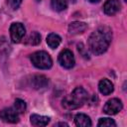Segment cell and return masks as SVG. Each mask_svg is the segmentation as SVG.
Wrapping results in <instances>:
<instances>
[{"label": "cell", "mask_w": 127, "mask_h": 127, "mask_svg": "<svg viewBox=\"0 0 127 127\" xmlns=\"http://www.w3.org/2000/svg\"><path fill=\"white\" fill-rule=\"evenodd\" d=\"M26 108H27V105H26V102L20 98L16 99L15 102H14V109L19 113V114H22L26 111Z\"/></svg>", "instance_id": "obj_17"}, {"label": "cell", "mask_w": 127, "mask_h": 127, "mask_svg": "<svg viewBox=\"0 0 127 127\" xmlns=\"http://www.w3.org/2000/svg\"><path fill=\"white\" fill-rule=\"evenodd\" d=\"M88 98L87 91L82 87H75L73 91L63 100V106L67 110H73L81 107Z\"/></svg>", "instance_id": "obj_2"}, {"label": "cell", "mask_w": 127, "mask_h": 127, "mask_svg": "<svg viewBox=\"0 0 127 127\" xmlns=\"http://www.w3.org/2000/svg\"><path fill=\"white\" fill-rule=\"evenodd\" d=\"M26 29L22 23L16 22L10 26V37L13 43H20L23 37L25 36Z\"/></svg>", "instance_id": "obj_5"}, {"label": "cell", "mask_w": 127, "mask_h": 127, "mask_svg": "<svg viewBox=\"0 0 127 127\" xmlns=\"http://www.w3.org/2000/svg\"><path fill=\"white\" fill-rule=\"evenodd\" d=\"M7 3L9 4V6L12 8V9H17L21 3H22V0H7Z\"/></svg>", "instance_id": "obj_19"}, {"label": "cell", "mask_w": 127, "mask_h": 127, "mask_svg": "<svg viewBox=\"0 0 127 127\" xmlns=\"http://www.w3.org/2000/svg\"><path fill=\"white\" fill-rule=\"evenodd\" d=\"M51 5L55 11L61 12L66 9L67 0H51Z\"/></svg>", "instance_id": "obj_15"}, {"label": "cell", "mask_w": 127, "mask_h": 127, "mask_svg": "<svg viewBox=\"0 0 127 127\" xmlns=\"http://www.w3.org/2000/svg\"><path fill=\"white\" fill-rule=\"evenodd\" d=\"M74 123L79 127H89L92 125L90 118L84 113H77L74 116Z\"/></svg>", "instance_id": "obj_13"}, {"label": "cell", "mask_w": 127, "mask_h": 127, "mask_svg": "<svg viewBox=\"0 0 127 127\" xmlns=\"http://www.w3.org/2000/svg\"><path fill=\"white\" fill-rule=\"evenodd\" d=\"M121 8L119 0H107L103 5V11L108 16L115 15Z\"/></svg>", "instance_id": "obj_8"}, {"label": "cell", "mask_w": 127, "mask_h": 127, "mask_svg": "<svg viewBox=\"0 0 127 127\" xmlns=\"http://www.w3.org/2000/svg\"><path fill=\"white\" fill-rule=\"evenodd\" d=\"M49 84V80L45 75L37 74L32 76L31 78V85L34 89H42L47 87Z\"/></svg>", "instance_id": "obj_9"}, {"label": "cell", "mask_w": 127, "mask_h": 127, "mask_svg": "<svg viewBox=\"0 0 127 127\" xmlns=\"http://www.w3.org/2000/svg\"><path fill=\"white\" fill-rule=\"evenodd\" d=\"M86 28H87V25H86L84 22L74 21V22H71V23L68 25V33H69L70 35L80 34V33L84 32Z\"/></svg>", "instance_id": "obj_11"}, {"label": "cell", "mask_w": 127, "mask_h": 127, "mask_svg": "<svg viewBox=\"0 0 127 127\" xmlns=\"http://www.w3.org/2000/svg\"><path fill=\"white\" fill-rule=\"evenodd\" d=\"M57 126H68V124L67 123H65V122H60V123H58V124H56Z\"/></svg>", "instance_id": "obj_20"}, {"label": "cell", "mask_w": 127, "mask_h": 127, "mask_svg": "<svg viewBox=\"0 0 127 127\" xmlns=\"http://www.w3.org/2000/svg\"><path fill=\"white\" fill-rule=\"evenodd\" d=\"M40 43H41V35L38 32H32L26 40V44L31 46H36L39 45Z\"/></svg>", "instance_id": "obj_16"}, {"label": "cell", "mask_w": 127, "mask_h": 127, "mask_svg": "<svg viewBox=\"0 0 127 127\" xmlns=\"http://www.w3.org/2000/svg\"><path fill=\"white\" fill-rule=\"evenodd\" d=\"M123 108L122 101L119 98H111L109 99L103 106V112L108 115H115Z\"/></svg>", "instance_id": "obj_6"}, {"label": "cell", "mask_w": 127, "mask_h": 127, "mask_svg": "<svg viewBox=\"0 0 127 127\" xmlns=\"http://www.w3.org/2000/svg\"><path fill=\"white\" fill-rule=\"evenodd\" d=\"M30 122L33 126H46L50 122V117L39 114H32L30 117Z\"/></svg>", "instance_id": "obj_12"}, {"label": "cell", "mask_w": 127, "mask_h": 127, "mask_svg": "<svg viewBox=\"0 0 127 127\" xmlns=\"http://www.w3.org/2000/svg\"><path fill=\"white\" fill-rule=\"evenodd\" d=\"M19 113L14 109V107L4 108L0 111V119L7 123H17L19 121Z\"/></svg>", "instance_id": "obj_7"}, {"label": "cell", "mask_w": 127, "mask_h": 127, "mask_svg": "<svg viewBox=\"0 0 127 127\" xmlns=\"http://www.w3.org/2000/svg\"><path fill=\"white\" fill-rule=\"evenodd\" d=\"M61 42H62V38L56 33H51L47 37V44L51 49H57L60 46Z\"/></svg>", "instance_id": "obj_14"}, {"label": "cell", "mask_w": 127, "mask_h": 127, "mask_svg": "<svg viewBox=\"0 0 127 127\" xmlns=\"http://www.w3.org/2000/svg\"><path fill=\"white\" fill-rule=\"evenodd\" d=\"M30 60L32 64L40 69H48L53 65V60L51 56L45 51H38L31 55Z\"/></svg>", "instance_id": "obj_3"}, {"label": "cell", "mask_w": 127, "mask_h": 127, "mask_svg": "<svg viewBox=\"0 0 127 127\" xmlns=\"http://www.w3.org/2000/svg\"><path fill=\"white\" fill-rule=\"evenodd\" d=\"M58 61H59V64L64 67V68H71L74 66V64H75V60H74V57H73V54L71 53V51L69 50H63L60 55H59V58H58Z\"/></svg>", "instance_id": "obj_4"}, {"label": "cell", "mask_w": 127, "mask_h": 127, "mask_svg": "<svg viewBox=\"0 0 127 127\" xmlns=\"http://www.w3.org/2000/svg\"><path fill=\"white\" fill-rule=\"evenodd\" d=\"M112 41V31L109 27H98L88 38L89 51L95 55H101L105 53Z\"/></svg>", "instance_id": "obj_1"}, {"label": "cell", "mask_w": 127, "mask_h": 127, "mask_svg": "<svg viewBox=\"0 0 127 127\" xmlns=\"http://www.w3.org/2000/svg\"><path fill=\"white\" fill-rule=\"evenodd\" d=\"M98 89H99V91H100L101 94H103V95H109L110 93L113 92L114 86H113V83L109 79L103 78L98 83Z\"/></svg>", "instance_id": "obj_10"}, {"label": "cell", "mask_w": 127, "mask_h": 127, "mask_svg": "<svg viewBox=\"0 0 127 127\" xmlns=\"http://www.w3.org/2000/svg\"><path fill=\"white\" fill-rule=\"evenodd\" d=\"M97 126H99V127H111V126H113V127H115L116 126V123H115V121L113 120V119H111V118H108V117H105V118H100L99 119V121H98V123H97Z\"/></svg>", "instance_id": "obj_18"}, {"label": "cell", "mask_w": 127, "mask_h": 127, "mask_svg": "<svg viewBox=\"0 0 127 127\" xmlns=\"http://www.w3.org/2000/svg\"><path fill=\"white\" fill-rule=\"evenodd\" d=\"M88 2H90V3H98L100 0H87Z\"/></svg>", "instance_id": "obj_21"}]
</instances>
